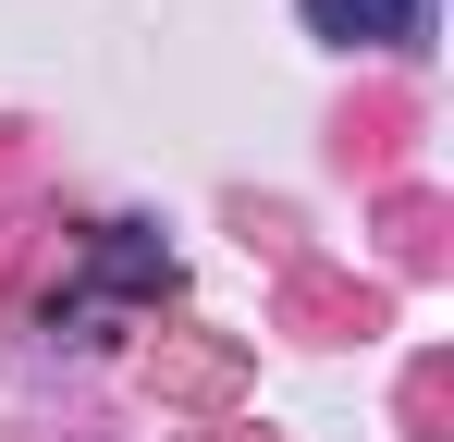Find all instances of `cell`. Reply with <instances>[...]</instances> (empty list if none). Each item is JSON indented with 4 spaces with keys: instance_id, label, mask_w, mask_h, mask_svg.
<instances>
[{
    "instance_id": "cell-1",
    "label": "cell",
    "mask_w": 454,
    "mask_h": 442,
    "mask_svg": "<svg viewBox=\"0 0 454 442\" xmlns=\"http://www.w3.org/2000/svg\"><path fill=\"white\" fill-rule=\"evenodd\" d=\"M136 295H172V246H160L148 221H111L98 258H86V283L50 307V332H62V344H111V320H123Z\"/></svg>"
},
{
    "instance_id": "cell-2",
    "label": "cell",
    "mask_w": 454,
    "mask_h": 442,
    "mask_svg": "<svg viewBox=\"0 0 454 442\" xmlns=\"http://www.w3.org/2000/svg\"><path fill=\"white\" fill-rule=\"evenodd\" d=\"M295 12L332 50H418L430 37V0H295Z\"/></svg>"
}]
</instances>
